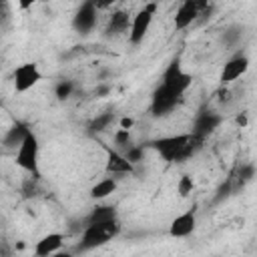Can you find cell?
Here are the masks:
<instances>
[{"mask_svg":"<svg viewBox=\"0 0 257 257\" xmlns=\"http://www.w3.org/2000/svg\"><path fill=\"white\" fill-rule=\"evenodd\" d=\"M203 143L205 141L197 139L191 133H181V135L159 137V139L151 141L149 147L153 151H157L161 155V159L167 163H185L203 147Z\"/></svg>","mask_w":257,"mask_h":257,"instance_id":"obj_1","label":"cell"},{"mask_svg":"<svg viewBox=\"0 0 257 257\" xmlns=\"http://www.w3.org/2000/svg\"><path fill=\"white\" fill-rule=\"evenodd\" d=\"M74 88H76V84H74L70 78H62V80H58V82L54 84V96H56L58 100H68V98L72 96Z\"/></svg>","mask_w":257,"mask_h":257,"instance_id":"obj_21","label":"cell"},{"mask_svg":"<svg viewBox=\"0 0 257 257\" xmlns=\"http://www.w3.org/2000/svg\"><path fill=\"white\" fill-rule=\"evenodd\" d=\"M143 153H145V147H141V145H126L124 147V157L133 163V165H137V163H141L143 161Z\"/></svg>","mask_w":257,"mask_h":257,"instance_id":"obj_24","label":"cell"},{"mask_svg":"<svg viewBox=\"0 0 257 257\" xmlns=\"http://www.w3.org/2000/svg\"><path fill=\"white\" fill-rule=\"evenodd\" d=\"M28 131H30V128H28V124H26L24 120H14V122L8 126L4 139H2V147H6V149H16V147L22 143V139L26 137Z\"/></svg>","mask_w":257,"mask_h":257,"instance_id":"obj_16","label":"cell"},{"mask_svg":"<svg viewBox=\"0 0 257 257\" xmlns=\"http://www.w3.org/2000/svg\"><path fill=\"white\" fill-rule=\"evenodd\" d=\"M253 177H255V165H253V163H241V167L237 169V179H239V183L245 185V183L253 181Z\"/></svg>","mask_w":257,"mask_h":257,"instance_id":"obj_23","label":"cell"},{"mask_svg":"<svg viewBox=\"0 0 257 257\" xmlns=\"http://www.w3.org/2000/svg\"><path fill=\"white\" fill-rule=\"evenodd\" d=\"M193 189H195V181H193V177L191 175H181L179 177V181H177V193H179V197H189L191 193H193Z\"/></svg>","mask_w":257,"mask_h":257,"instance_id":"obj_22","label":"cell"},{"mask_svg":"<svg viewBox=\"0 0 257 257\" xmlns=\"http://www.w3.org/2000/svg\"><path fill=\"white\" fill-rule=\"evenodd\" d=\"M114 120H116V114H114L112 110H106V112L96 114V116L88 122V135H98V133L108 131Z\"/></svg>","mask_w":257,"mask_h":257,"instance_id":"obj_20","label":"cell"},{"mask_svg":"<svg viewBox=\"0 0 257 257\" xmlns=\"http://www.w3.org/2000/svg\"><path fill=\"white\" fill-rule=\"evenodd\" d=\"M98 22V0H82L72 16V30L86 36L96 28Z\"/></svg>","mask_w":257,"mask_h":257,"instance_id":"obj_6","label":"cell"},{"mask_svg":"<svg viewBox=\"0 0 257 257\" xmlns=\"http://www.w3.org/2000/svg\"><path fill=\"white\" fill-rule=\"evenodd\" d=\"M181 100H183V94H179V92L171 90L169 86H165L163 82H159L151 94L149 112L153 118H165L175 112V108L181 104Z\"/></svg>","mask_w":257,"mask_h":257,"instance_id":"obj_4","label":"cell"},{"mask_svg":"<svg viewBox=\"0 0 257 257\" xmlns=\"http://www.w3.org/2000/svg\"><path fill=\"white\" fill-rule=\"evenodd\" d=\"M243 36H245V26H243V24H231V26H227V28L223 30V34H221V44H223L227 50L237 48V46L241 44Z\"/></svg>","mask_w":257,"mask_h":257,"instance_id":"obj_19","label":"cell"},{"mask_svg":"<svg viewBox=\"0 0 257 257\" xmlns=\"http://www.w3.org/2000/svg\"><path fill=\"white\" fill-rule=\"evenodd\" d=\"M40 143L32 128L26 133L22 143L16 147V165L30 173L34 179H40Z\"/></svg>","mask_w":257,"mask_h":257,"instance_id":"obj_3","label":"cell"},{"mask_svg":"<svg viewBox=\"0 0 257 257\" xmlns=\"http://www.w3.org/2000/svg\"><path fill=\"white\" fill-rule=\"evenodd\" d=\"M114 143L116 145H120V147H126V145H131V131L128 128H116V133H114Z\"/></svg>","mask_w":257,"mask_h":257,"instance_id":"obj_25","label":"cell"},{"mask_svg":"<svg viewBox=\"0 0 257 257\" xmlns=\"http://www.w3.org/2000/svg\"><path fill=\"white\" fill-rule=\"evenodd\" d=\"M197 229V215H195V209H189L181 215H177L171 225H169V235L175 237V239H183V237H189L193 235Z\"/></svg>","mask_w":257,"mask_h":257,"instance_id":"obj_12","label":"cell"},{"mask_svg":"<svg viewBox=\"0 0 257 257\" xmlns=\"http://www.w3.org/2000/svg\"><path fill=\"white\" fill-rule=\"evenodd\" d=\"M155 14H157V2H147L131 18V26H128V32L126 34H128V42L133 46H139L147 38L149 30H151V24L155 20Z\"/></svg>","mask_w":257,"mask_h":257,"instance_id":"obj_5","label":"cell"},{"mask_svg":"<svg viewBox=\"0 0 257 257\" xmlns=\"http://www.w3.org/2000/svg\"><path fill=\"white\" fill-rule=\"evenodd\" d=\"M114 2H120V0H98V8H104V6H110Z\"/></svg>","mask_w":257,"mask_h":257,"instance_id":"obj_31","label":"cell"},{"mask_svg":"<svg viewBox=\"0 0 257 257\" xmlns=\"http://www.w3.org/2000/svg\"><path fill=\"white\" fill-rule=\"evenodd\" d=\"M247 70H249V58H247V54L237 52L235 56H231V58L223 64V68H221V72H219V82H221V86H227V84L235 82V80L241 78Z\"/></svg>","mask_w":257,"mask_h":257,"instance_id":"obj_11","label":"cell"},{"mask_svg":"<svg viewBox=\"0 0 257 257\" xmlns=\"http://www.w3.org/2000/svg\"><path fill=\"white\" fill-rule=\"evenodd\" d=\"M42 80V72L38 68L36 62H22L14 68L12 72V84L16 92H28L30 88H34L38 82Z\"/></svg>","mask_w":257,"mask_h":257,"instance_id":"obj_10","label":"cell"},{"mask_svg":"<svg viewBox=\"0 0 257 257\" xmlns=\"http://www.w3.org/2000/svg\"><path fill=\"white\" fill-rule=\"evenodd\" d=\"M128 26H131V14L126 10H114L108 16V22H106V28H104V36L106 38H116V36L128 32Z\"/></svg>","mask_w":257,"mask_h":257,"instance_id":"obj_15","label":"cell"},{"mask_svg":"<svg viewBox=\"0 0 257 257\" xmlns=\"http://www.w3.org/2000/svg\"><path fill=\"white\" fill-rule=\"evenodd\" d=\"M116 187H118V183H116V179L114 177H104V179H100V181H96L92 187H90V199H94V201H104V199H108L114 191H116Z\"/></svg>","mask_w":257,"mask_h":257,"instance_id":"obj_18","label":"cell"},{"mask_svg":"<svg viewBox=\"0 0 257 257\" xmlns=\"http://www.w3.org/2000/svg\"><path fill=\"white\" fill-rule=\"evenodd\" d=\"M209 8H211V2L209 0H181L179 8L175 12V18H173V26L177 30H185L201 14H205Z\"/></svg>","mask_w":257,"mask_h":257,"instance_id":"obj_7","label":"cell"},{"mask_svg":"<svg viewBox=\"0 0 257 257\" xmlns=\"http://www.w3.org/2000/svg\"><path fill=\"white\" fill-rule=\"evenodd\" d=\"M106 151V173L108 175H133L135 173V165L124 157V153L104 147Z\"/></svg>","mask_w":257,"mask_h":257,"instance_id":"obj_13","label":"cell"},{"mask_svg":"<svg viewBox=\"0 0 257 257\" xmlns=\"http://www.w3.org/2000/svg\"><path fill=\"white\" fill-rule=\"evenodd\" d=\"M66 241V235L64 233H48L44 237H40L36 243H34V255L38 257H48V255H54L62 249Z\"/></svg>","mask_w":257,"mask_h":257,"instance_id":"obj_14","label":"cell"},{"mask_svg":"<svg viewBox=\"0 0 257 257\" xmlns=\"http://www.w3.org/2000/svg\"><path fill=\"white\" fill-rule=\"evenodd\" d=\"M108 92H110V86H108V84H98V86L94 88V96H98V98L106 96Z\"/></svg>","mask_w":257,"mask_h":257,"instance_id":"obj_28","label":"cell"},{"mask_svg":"<svg viewBox=\"0 0 257 257\" xmlns=\"http://www.w3.org/2000/svg\"><path fill=\"white\" fill-rule=\"evenodd\" d=\"M110 219H118V211L114 205H94L90 209V213L82 219L80 229L88 223H100V221H110Z\"/></svg>","mask_w":257,"mask_h":257,"instance_id":"obj_17","label":"cell"},{"mask_svg":"<svg viewBox=\"0 0 257 257\" xmlns=\"http://www.w3.org/2000/svg\"><path fill=\"white\" fill-rule=\"evenodd\" d=\"M120 233V223L118 219L110 221H100V223H88L80 229V241L76 245L78 251H90L96 247L106 245Z\"/></svg>","mask_w":257,"mask_h":257,"instance_id":"obj_2","label":"cell"},{"mask_svg":"<svg viewBox=\"0 0 257 257\" xmlns=\"http://www.w3.org/2000/svg\"><path fill=\"white\" fill-rule=\"evenodd\" d=\"M118 126L131 131V128L135 126V118H131V116H120V118H118Z\"/></svg>","mask_w":257,"mask_h":257,"instance_id":"obj_27","label":"cell"},{"mask_svg":"<svg viewBox=\"0 0 257 257\" xmlns=\"http://www.w3.org/2000/svg\"><path fill=\"white\" fill-rule=\"evenodd\" d=\"M221 122H223V116L217 110H213L209 106H201L197 110V114L193 116V124H191V131L189 133L195 135L197 139L205 141L209 135H213L219 128Z\"/></svg>","mask_w":257,"mask_h":257,"instance_id":"obj_8","label":"cell"},{"mask_svg":"<svg viewBox=\"0 0 257 257\" xmlns=\"http://www.w3.org/2000/svg\"><path fill=\"white\" fill-rule=\"evenodd\" d=\"M38 0H18V8L20 10H30Z\"/></svg>","mask_w":257,"mask_h":257,"instance_id":"obj_29","label":"cell"},{"mask_svg":"<svg viewBox=\"0 0 257 257\" xmlns=\"http://www.w3.org/2000/svg\"><path fill=\"white\" fill-rule=\"evenodd\" d=\"M161 82H163L165 86H169L171 90H175V92H179V94H185L187 88H189L191 82H193V76L183 68V64H181L179 58H173V60L167 64V68L163 70Z\"/></svg>","mask_w":257,"mask_h":257,"instance_id":"obj_9","label":"cell"},{"mask_svg":"<svg viewBox=\"0 0 257 257\" xmlns=\"http://www.w3.org/2000/svg\"><path fill=\"white\" fill-rule=\"evenodd\" d=\"M237 124H241V126H247V114H245V112H241V114L237 116Z\"/></svg>","mask_w":257,"mask_h":257,"instance_id":"obj_30","label":"cell"},{"mask_svg":"<svg viewBox=\"0 0 257 257\" xmlns=\"http://www.w3.org/2000/svg\"><path fill=\"white\" fill-rule=\"evenodd\" d=\"M8 14H10V6H8V0H0V26H2V22L8 18Z\"/></svg>","mask_w":257,"mask_h":257,"instance_id":"obj_26","label":"cell"}]
</instances>
